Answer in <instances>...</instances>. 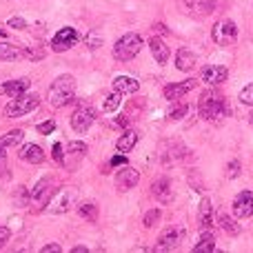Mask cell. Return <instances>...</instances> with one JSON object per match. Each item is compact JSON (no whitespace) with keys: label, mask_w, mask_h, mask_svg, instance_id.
Masks as SVG:
<instances>
[{"label":"cell","mask_w":253,"mask_h":253,"mask_svg":"<svg viewBox=\"0 0 253 253\" xmlns=\"http://www.w3.org/2000/svg\"><path fill=\"white\" fill-rule=\"evenodd\" d=\"M74 93H76V80H74V76L65 74V76H58V78L51 83V87H49V93H47V100H49V105H51V107L60 109V107L74 102Z\"/></svg>","instance_id":"cell-1"},{"label":"cell","mask_w":253,"mask_h":253,"mask_svg":"<svg viewBox=\"0 0 253 253\" xmlns=\"http://www.w3.org/2000/svg\"><path fill=\"white\" fill-rule=\"evenodd\" d=\"M198 111H200V118L209 120V123H220L227 114V100H224L222 93L211 89V91H205L200 96Z\"/></svg>","instance_id":"cell-2"},{"label":"cell","mask_w":253,"mask_h":253,"mask_svg":"<svg viewBox=\"0 0 253 253\" xmlns=\"http://www.w3.org/2000/svg\"><path fill=\"white\" fill-rule=\"evenodd\" d=\"M40 105V96L38 93H20V96L11 98V100L7 102V107H4V116L7 118H22V116L31 114V111H36Z\"/></svg>","instance_id":"cell-3"},{"label":"cell","mask_w":253,"mask_h":253,"mask_svg":"<svg viewBox=\"0 0 253 253\" xmlns=\"http://www.w3.org/2000/svg\"><path fill=\"white\" fill-rule=\"evenodd\" d=\"M140 49H142V38H140V34L129 31V34H125L123 38H118V42L114 44V58L120 62H126V60L138 56Z\"/></svg>","instance_id":"cell-4"},{"label":"cell","mask_w":253,"mask_h":253,"mask_svg":"<svg viewBox=\"0 0 253 253\" xmlns=\"http://www.w3.org/2000/svg\"><path fill=\"white\" fill-rule=\"evenodd\" d=\"M53 187H56V180L42 178L34 189H31V202L29 205H34V209H42V207H47L49 200L53 198V193H56Z\"/></svg>","instance_id":"cell-5"},{"label":"cell","mask_w":253,"mask_h":253,"mask_svg":"<svg viewBox=\"0 0 253 253\" xmlns=\"http://www.w3.org/2000/svg\"><path fill=\"white\" fill-rule=\"evenodd\" d=\"M211 36H213L215 44L229 47V44H233L238 40V27H236V22H231V20H220V22H215Z\"/></svg>","instance_id":"cell-6"},{"label":"cell","mask_w":253,"mask_h":253,"mask_svg":"<svg viewBox=\"0 0 253 253\" xmlns=\"http://www.w3.org/2000/svg\"><path fill=\"white\" fill-rule=\"evenodd\" d=\"M180 7L191 18H207L215 11V0H180Z\"/></svg>","instance_id":"cell-7"},{"label":"cell","mask_w":253,"mask_h":253,"mask_svg":"<svg viewBox=\"0 0 253 253\" xmlns=\"http://www.w3.org/2000/svg\"><path fill=\"white\" fill-rule=\"evenodd\" d=\"M76 42H78V31H76L74 27H62V29H58L51 38V51L62 53V51L74 47Z\"/></svg>","instance_id":"cell-8"},{"label":"cell","mask_w":253,"mask_h":253,"mask_svg":"<svg viewBox=\"0 0 253 253\" xmlns=\"http://www.w3.org/2000/svg\"><path fill=\"white\" fill-rule=\"evenodd\" d=\"M93 120H96V111L89 105L78 107V109L71 114V126H74V131H78V133H87L89 126L93 125Z\"/></svg>","instance_id":"cell-9"},{"label":"cell","mask_w":253,"mask_h":253,"mask_svg":"<svg viewBox=\"0 0 253 253\" xmlns=\"http://www.w3.org/2000/svg\"><path fill=\"white\" fill-rule=\"evenodd\" d=\"M76 200V193L69 191V189H58V193L49 200L47 209L51 211V213H67L69 211V207L74 205Z\"/></svg>","instance_id":"cell-10"},{"label":"cell","mask_w":253,"mask_h":253,"mask_svg":"<svg viewBox=\"0 0 253 253\" xmlns=\"http://www.w3.org/2000/svg\"><path fill=\"white\" fill-rule=\"evenodd\" d=\"M138 182H140V171H135L133 167H129V165H123L120 171L116 173V187H118L120 191H129V189H133Z\"/></svg>","instance_id":"cell-11"},{"label":"cell","mask_w":253,"mask_h":253,"mask_svg":"<svg viewBox=\"0 0 253 253\" xmlns=\"http://www.w3.org/2000/svg\"><path fill=\"white\" fill-rule=\"evenodd\" d=\"M182 236H184V231L180 227L165 229V231H162V236L158 238L156 251H171V249H175V247L180 245V240H182Z\"/></svg>","instance_id":"cell-12"},{"label":"cell","mask_w":253,"mask_h":253,"mask_svg":"<svg viewBox=\"0 0 253 253\" xmlns=\"http://www.w3.org/2000/svg\"><path fill=\"white\" fill-rule=\"evenodd\" d=\"M233 215L236 218H251L253 215V191H240L233 200Z\"/></svg>","instance_id":"cell-13"},{"label":"cell","mask_w":253,"mask_h":253,"mask_svg":"<svg viewBox=\"0 0 253 253\" xmlns=\"http://www.w3.org/2000/svg\"><path fill=\"white\" fill-rule=\"evenodd\" d=\"M200 76H202V80H205L207 84L218 87V84L227 83L229 71H227V67H222V65H207V67H202Z\"/></svg>","instance_id":"cell-14"},{"label":"cell","mask_w":253,"mask_h":253,"mask_svg":"<svg viewBox=\"0 0 253 253\" xmlns=\"http://www.w3.org/2000/svg\"><path fill=\"white\" fill-rule=\"evenodd\" d=\"M198 80L189 78V80H182V83H173V84H167L165 87V98L167 100H180L182 96H187L191 89H196Z\"/></svg>","instance_id":"cell-15"},{"label":"cell","mask_w":253,"mask_h":253,"mask_svg":"<svg viewBox=\"0 0 253 253\" xmlns=\"http://www.w3.org/2000/svg\"><path fill=\"white\" fill-rule=\"evenodd\" d=\"M18 156H20V160L27 162V165H40V162L44 160V151L38 144H25Z\"/></svg>","instance_id":"cell-16"},{"label":"cell","mask_w":253,"mask_h":253,"mask_svg":"<svg viewBox=\"0 0 253 253\" xmlns=\"http://www.w3.org/2000/svg\"><path fill=\"white\" fill-rule=\"evenodd\" d=\"M151 193L162 202V205L171 202V198H173V191H171V182H169V178H158L156 182L151 184Z\"/></svg>","instance_id":"cell-17"},{"label":"cell","mask_w":253,"mask_h":253,"mask_svg":"<svg viewBox=\"0 0 253 253\" xmlns=\"http://www.w3.org/2000/svg\"><path fill=\"white\" fill-rule=\"evenodd\" d=\"M29 89V78H18V80H7L4 84H0V93H7L9 98H16L20 93H25Z\"/></svg>","instance_id":"cell-18"},{"label":"cell","mask_w":253,"mask_h":253,"mask_svg":"<svg viewBox=\"0 0 253 253\" xmlns=\"http://www.w3.org/2000/svg\"><path fill=\"white\" fill-rule=\"evenodd\" d=\"M149 49H151V53H153L158 65H167V60H169V47L165 44V40L153 36V38L149 40Z\"/></svg>","instance_id":"cell-19"},{"label":"cell","mask_w":253,"mask_h":253,"mask_svg":"<svg viewBox=\"0 0 253 253\" xmlns=\"http://www.w3.org/2000/svg\"><path fill=\"white\" fill-rule=\"evenodd\" d=\"M198 224H200V231H207V229L213 227V207H211V202L202 200L200 202V211H198Z\"/></svg>","instance_id":"cell-20"},{"label":"cell","mask_w":253,"mask_h":253,"mask_svg":"<svg viewBox=\"0 0 253 253\" xmlns=\"http://www.w3.org/2000/svg\"><path fill=\"white\" fill-rule=\"evenodd\" d=\"M114 89L120 93H135L140 89V83L131 76H116L114 78Z\"/></svg>","instance_id":"cell-21"},{"label":"cell","mask_w":253,"mask_h":253,"mask_svg":"<svg viewBox=\"0 0 253 253\" xmlns=\"http://www.w3.org/2000/svg\"><path fill=\"white\" fill-rule=\"evenodd\" d=\"M175 67H178L180 71H191L193 67H196V56H193V51H189V49H178V53H175Z\"/></svg>","instance_id":"cell-22"},{"label":"cell","mask_w":253,"mask_h":253,"mask_svg":"<svg viewBox=\"0 0 253 253\" xmlns=\"http://www.w3.org/2000/svg\"><path fill=\"white\" fill-rule=\"evenodd\" d=\"M135 142H138V133L129 129V131H125L118 140H116V149H118L120 153H129L131 149L135 147Z\"/></svg>","instance_id":"cell-23"},{"label":"cell","mask_w":253,"mask_h":253,"mask_svg":"<svg viewBox=\"0 0 253 253\" xmlns=\"http://www.w3.org/2000/svg\"><path fill=\"white\" fill-rule=\"evenodd\" d=\"M193 251H196V253H211V251H215V238H213V233H211V229L202 231L200 242L193 247Z\"/></svg>","instance_id":"cell-24"},{"label":"cell","mask_w":253,"mask_h":253,"mask_svg":"<svg viewBox=\"0 0 253 253\" xmlns=\"http://www.w3.org/2000/svg\"><path fill=\"white\" fill-rule=\"evenodd\" d=\"M22 51L11 42H0V60H18Z\"/></svg>","instance_id":"cell-25"},{"label":"cell","mask_w":253,"mask_h":253,"mask_svg":"<svg viewBox=\"0 0 253 253\" xmlns=\"http://www.w3.org/2000/svg\"><path fill=\"white\" fill-rule=\"evenodd\" d=\"M22 138H25V131H22V129H13V131H9V133H4L2 138H0V144H2L4 149H7V147H16V144L22 142Z\"/></svg>","instance_id":"cell-26"},{"label":"cell","mask_w":253,"mask_h":253,"mask_svg":"<svg viewBox=\"0 0 253 253\" xmlns=\"http://www.w3.org/2000/svg\"><path fill=\"white\" fill-rule=\"evenodd\" d=\"M120 102H123V93L120 91L109 93V96L102 100V111H105V114H114V111L120 107Z\"/></svg>","instance_id":"cell-27"},{"label":"cell","mask_w":253,"mask_h":253,"mask_svg":"<svg viewBox=\"0 0 253 253\" xmlns=\"http://www.w3.org/2000/svg\"><path fill=\"white\" fill-rule=\"evenodd\" d=\"M218 224H220V229H222V231L229 233V236H238V233H240V227L233 222V218H229V215H224V213L218 215Z\"/></svg>","instance_id":"cell-28"},{"label":"cell","mask_w":253,"mask_h":253,"mask_svg":"<svg viewBox=\"0 0 253 253\" xmlns=\"http://www.w3.org/2000/svg\"><path fill=\"white\" fill-rule=\"evenodd\" d=\"M78 213L83 215L84 220H89V222H96L98 220V207L93 205V202H84V205L78 207Z\"/></svg>","instance_id":"cell-29"},{"label":"cell","mask_w":253,"mask_h":253,"mask_svg":"<svg viewBox=\"0 0 253 253\" xmlns=\"http://www.w3.org/2000/svg\"><path fill=\"white\" fill-rule=\"evenodd\" d=\"M160 218H162V211H160V209H151V211H147V213H144L142 224H144L147 229H153L158 222H160Z\"/></svg>","instance_id":"cell-30"},{"label":"cell","mask_w":253,"mask_h":253,"mask_svg":"<svg viewBox=\"0 0 253 253\" xmlns=\"http://www.w3.org/2000/svg\"><path fill=\"white\" fill-rule=\"evenodd\" d=\"M13 200H16L18 207H27L31 202V191H27V187H18L16 193H13Z\"/></svg>","instance_id":"cell-31"},{"label":"cell","mask_w":253,"mask_h":253,"mask_svg":"<svg viewBox=\"0 0 253 253\" xmlns=\"http://www.w3.org/2000/svg\"><path fill=\"white\" fill-rule=\"evenodd\" d=\"M84 153H87V144H84V142H80V140L69 142V156H74L76 160H80Z\"/></svg>","instance_id":"cell-32"},{"label":"cell","mask_w":253,"mask_h":253,"mask_svg":"<svg viewBox=\"0 0 253 253\" xmlns=\"http://www.w3.org/2000/svg\"><path fill=\"white\" fill-rule=\"evenodd\" d=\"M84 44H87L89 49H100L102 47V38L98 36V31H89V34L84 36Z\"/></svg>","instance_id":"cell-33"},{"label":"cell","mask_w":253,"mask_h":253,"mask_svg":"<svg viewBox=\"0 0 253 253\" xmlns=\"http://www.w3.org/2000/svg\"><path fill=\"white\" fill-rule=\"evenodd\" d=\"M187 111H189L187 102H180V105H175L173 109L169 111V118H171V120H182L184 116H187Z\"/></svg>","instance_id":"cell-34"},{"label":"cell","mask_w":253,"mask_h":253,"mask_svg":"<svg viewBox=\"0 0 253 253\" xmlns=\"http://www.w3.org/2000/svg\"><path fill=\"white\" fill-rule=\"evenodd\" d=\"M25 56L29 58V60H42V58H44V49H40V47H27L25 49Z\"/></svg>","instance_id":"cell-35"},{"label":"cell","mask_w":253,"mask_h":253,"mask_svg":"<svg viewBox=\"0 0 253 253\" xmlns=\"http://www.w3.org/2000/svg\"><path fill=\"white\" fill-rule=\"evenodd\" d=\"M240 169H242V165L238 160H231L227 165V178L229 180H233V178H238V175H240Z\"/></svg>","instance_id":"cell-36"},{"label":"cell","mask_w":253,"mask_h":253,"mask_svg":"<svg viewBox=\"0 0 253 253\" xmlns=\"http://www.w3.org/2000/svg\"><path fill=\"white\" fill-rule=\"evenodd\" d=\"M240 100L245 102V105H251L253 107V83H249L245 89L240 91Z\"/></svg>","instance_id":"cell-37"},{"label":"cell","mask_w":253,"mask_h":253,"mask_svg":"<svg viewBox=\"0 0 253 253\" xmlns=\"http://www.w3.org/2000/svg\"><path fill=\"white\" fill-rule=\"evenodd\" d=\"M7 25L11 27V29H27V20H25V18H18V16L9 18Z\"/></svg>","instance_id":"cell-38"},{"label":"cell","mask_w":253,"mask_h":253,"mask_svg":"<svg viewBox=\"0 0 253 253\" xmlns=\"http://www.w3.org/2000/svg\"><path fill=\"white\" fill-rule=\"evenodd\" d=\"M36 129H38L40 133H51V131L56 129V123H53V120H44V123H40Z\"/></svg>","instance_id":"cell-39"},{"label":"cell","mask_w":253,"mask_h":253,"mask_svg":"<svg viewBox=\"0 0 253 253\" xmlns=\"http://www.w3.org/2000/svg\"><path fill=\"white\" fill-rule=\"evenodd\" d=\"M126 165V156H123V153H118V156H114L109 160V167H123Z\"/></svg>","instance_id":"cell-40"},{"label":"cell","mask_w":253,"mask_h":253,"mask_svg":"<svg viewBox=\"0 0 253 253\" xmlns=\"http://www.w3.org/2000/svg\"><path fill=\"white\" fill-rule=\"evenodd\" d=\"M53 160H56V162H62V144H60V142L53 144Z\"/></svg>","instance_id":"cell-41"},{"label":"cell","mask_w":253,"mask_h":253,"mask_svg":"<svg viewBox=\"0 0 253 253\" xmlns=\"http://www.w3.org/2000/svg\"><path fill=\"white\" fill-rule=\"evenodd\" d=\"M9 236H11V231H9L7 227H0V247H2L4 242L9 240Z\"/></svg>","instance_id":"cell-42"},{"label":"cell","mask_w":253,"mask_h":253,"mask_svg":"<svg viewBox=\"0 0 253 253\" xmlns=\"http://www.w3.org/2000/svg\"><path fill=\"white\" fill-rule=\"evenodd\" d=\"M4 167H7V156H4V147L0 144V173L4 171Z\"/></svg>","instance_id":"cell-43"},{"label":"cell","mask_w":253,"mask_h":253,"mask_svg":"<svg viewBox=\"0 0 253 253\" xmlns=\"http://www.w3.org/2000/svg\"><path fill=\"white\" fill-rule=\"evenodd\" d=\"M51 251L53 253H60L62 249H60V245H44L42 247V253H51Z\"/></svg>","instance_id":"cell-44"},{"label":"cell","mask_w":253,"mask_h":253,"mask_svg":"<svg viewBox=\"0 0 253 253\" xmlns=\"http://www.w3.org/2000/svg\"><path fill=\"white\" fill-rule=\"evenodd\" d=\"M114 125L116 126H126V125H129V118H126V116H120V118L114 120Z\"/></svg>","instance_id":"cell-45"},{"label":"cell","mask_w":253,"mask_h":253,"mask_svg":"<svg viewBox=\"0 0 253 253\" xmlns=\"http://www.w3.org/2000/svg\"><path fill=\"white\" fill-rule=\"evenodd\" d=\"M156 31L158 34H167V27L165 25H156Z\"/></svg>","instance_id":"cell-46"},{"label":"cell","mask_w":253,"mask_h":253,"mask_svg":"<svg viewBox=\"0 0 253 253\" xmlns=\"http://www.w3.org/2000/svg\"><path fill=\"white\" fill-rule=\"evenodd\" d=\"M87 249H84V247H74V253H84Z\"/></svg>","instance_id":"cell-47"},{"label":"cell","mask_w":253,"mask_h":253,"mask_svg":"<svg viewBox=\"0 0 253 253\" xmlns=\"http://www.w3.org/2000/svg\"><path fill=\"white\" fill-rule=\"evenodd\" d=\"M249 123H251V126H253V114L249 116Z\"/></svg>","instance_id":"cell-48"},{"label":"cell","mask_w":253,"mask_h":253,"mask_svg":"<svg viewBox=\"0 0 253 253\" xmlns=\"http://www.w3.org/2000/svg\"><path fill=\"white\" fill-rule=\"evenodd\" d=\"M2 36H4V31H2V29H0V38H2Z\"/></svg>","instance_id":"cell-49"}]
</instances>
